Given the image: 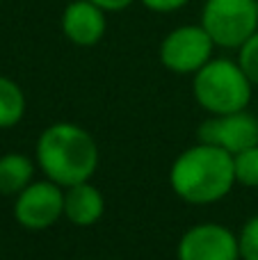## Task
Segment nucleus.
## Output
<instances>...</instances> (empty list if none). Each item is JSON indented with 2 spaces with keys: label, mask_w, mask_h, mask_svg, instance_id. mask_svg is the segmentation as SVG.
Instances as JSON below:
<instances>
[{
  "label": "nucleus",
  "mask_w": 258,
  "mask_h": 260,
  "mask_svg": "<svg viewBox=\"0 0 258 260\" xmlns=\"http://www.w3.org/2000/svg\"><path fill=\"white\" fill-rule=\"evenodd\" d=\"M172 189L187 203H215L231 192L236 183L233 155L213 144L199 142L183 151L169 171Z\"/></svg>",
  "instance_id": "nucleus-1"
},
{
  "label": "nucleus",
  "mask_w": 258,
  "mask_h": 260,
  "mask_svg": "<svg viewBox=\"0 0 258 260\" xmlns=\"http://www.w3.org/2000/svg\"><path fill=\"white\" fill-rule=\"evenodd\" d=\"M37 162L48 180L71 187L91 178L99 167V146L85 128L55 123L37 142Z\"/></svg>",
  "instance_id": "nucleus-2"
},
{
  "label": "nucleus",
  "mask_w": 258,
  "mask_h": 260,
  "mask_svg": "<svg viewBox=\"0 0 258 260\" xmlns=\"http://www.w3.org/2000/svg\"><path fill=\"white\" fill-rule=\"evenodd\" d=\"M251 80L242 67L231 59H210L195 73V99L210 114L247 110L251 101Z\"/></svg>",
  "instance_id": "nucleus-3"
},
{
  "label": "nucleus",
  "mask_w": 258,
  "mask_h": 260,
  "mask_svg": "<svg viewBox=\"0 0 258 260\" xmlns=\"http://www.w3.org/2000/svg\"><path fill=\"white\" fill-rule=\"evenodd\" d=\"M201 25L222 48H240L258 30L256 0H206Z\"/></svg>",
  "instance_id": "nucleus-4"
},
{
  "label": "nucleus",
  "mask_w": 258,
  "mask_h": 260,
  "mask_svg": "<svg viewBox=\"0 0 258 260\" xmlns=\"http://www.w3.org/2000/svg\"><path fill=\"white\" fill-rule=\"evenodd\" d=\"M215 41L204 25H183L172 30L160 44V62L174 73H197L210 62Z\"/></svg>",
  "instance_id": "nucleus-5"
},
{
  "label": "nucleus",
  "mask_w": 258,
  "mask_h": 260,
  "mask_svg": "<svg viewBox=\"0 0 258 260\" xmlns=\"http://www.w3.org/2000/svg\"><path fill=\"white\" fill-rule=\"evenodd\" d=\"M64 215V192L53 180L30 183L16 194L14 217L27 231H44Z\"/></svg>",
  "instance_id": "nucleus-6"
},
{
  "label": "nucleus",
  "mask_w": 258,
  "mask_h": 260,
  "mask_svg": "<svg viewBox=\"0 0 258 260\" xmlns=\"http://www.w3.org/2000/svg\"><path fill=\"white\" fill-rule=\"evenodd\" d=\"M199 142L213 144L231 155L258 144V119L247 110L229 114H215L199 126Z\"/></svg>",
  "instance_id": "nucleus-7"
},
{
  "label": "nucleus",
  "mask_w": 258,
  "mask_h": 260,
  "mask_svg": "<svg viewBox=\"0 0 258 260\" xmlns=\"http://www.w3.org/2000/svg\"><path fill=\"white\" fill-rule=\"evenodd\" d=\"M178 260H238V238L219 224H197L181 238Z\"/></svg>",
  "instance_id": "nucleus-8"
},
{
  "label": "nucleus",
  "mask_w": 258,
  "mask_h": 260,
  "mask_svg": "<svg viewBox=\"0 0 258 260\" xmlns=\"http://www.w3.org/2000/svg\"><path fill=\"white\" fill-rule=\"evenodd\" d=\"M105 9L89 0H73L62 14V30L76 46H94L105 35Z\"/></svg>",
  "instance_id": "nucleus-9"
},
{
  "label": "nucleus",
  "mask_w": 258,
  "mask_h": 260,
  "mask_svg": "<svg viewBox=\"0 0 258 260\" xmlns=\"http://www.w3.org/2000/svg\"><path fill=\"white\" fill-rule=\"evenodd\" d=\"M105 210L103 194L89 183H78L64 192V217L76 226H91L101 219Z\"/></svg>",
  "instance_id": "nucleus-10"
},
{
  "label": "nucleus",
  "mask_w": 258,
  "mask_h": 260,
  "mask_svg": "<svg viewBox=\"0 0 258 260\" xmlns=\"http://www.w3.org/2000/svg\"><path fill=\"white\" fill-rule=\"evenodd\" d=\"M35 165L30 157L21 153H7L0 157V194L12 197L18 194L32 183Z\"/></svg>",
  "instance_id": "nucleus-11"
},
{
  "label": "nucleus",
  "mask_w": 258,
  "mask_h": 260,
  "mask_svg": "<svg viewBox=\"0 0 258 260\" xmlns=\"http://www.w3.org/2000/svg\"><path fill=\"white\" fill-rule=\"evenodd\" d=\"M25 96L14 80L0 76V128H12L23 119Z\"/></svg>",
  "instance_id": "nucleus-12"
},
{
  "label": "nucleus",
  "mask_w": 258,
  "mask_h": 260,
  "mask_svg": "<svg viewBox=\"0 0 258 260\" xmlns=\"http://www.w3.org/2000/svg\"><path fill=\"white\" fill-rule=\"evenodd\" d=\"M233 171H236V183L258 187V144L233 155Z\"/></svg>",
  "instance_id": "nucleus-13"
},
{
  "label": "nucleus",
  "mask_w": 258,
  "mask_h": 260,
  "mask_svg": "<svg viewBox=\"0 0 258 260\" xmlns=\"http://www.w3.org/2000/svg\"><path fill=\"white\" fill-rule=\"evenodd\" d=\"M238 64H240L242 71L247 73V78L251 80V85L258 87V30L240 46Z\"/></svg>",
  "instance_id": "nucleus-14"
},
{
  "label": "nucleus",
  "mask_w": 258,
  "mask_h": 260,
  "mask_svg": "<svg viewBox=\"0 0 258 260\" xmlns=\"http://www.w3.org/2000/svg\"><path fill=\"white\" fill-rule=\"evenodd\" d=\"M238 247H240L242 260H258V215L251 217L240 231L238 238Z\"/></svg>",
  "instance_id": "nucleus-15"
},
{
  "label": "nucleus",
  "mask_w": 258,
  "mask_h": 260,
  "mask_svg": "<svg viewBox=\"0 0 258 260\" xmlns=\"http://www.w3.org/2000/svg\"><path fill=\"white\" fill-rule=\"evenodd\" d=\"M142 3L149 9H153V12H176V9H181L190 0H142Z\"/></svg>",
  "instance_id": "nucleus-16"
},
{
  "label": "nucleus",
  "mask_w": 258,
  "mask_h": 260,
  "mask_svg": "<svg viewBox=\"0 0 258 260\" xmlns=\"http://www.w3.org/2000/svg\"><path fill=\"white\" fill-rule=\"evenodd\" d=\"M89 3L99 5L105 12H121V9H126L128 5H133L135 0H89Z\"/></svg>",
  "instance_id": "nucleus-17"
},
{
  "label": "nucleus",
  "mask_w": 258,
  "mask_h": 260,
  "mask_svg": "<svg viewBox=\"0 0 258 260\" xmlns=\"http://www.w3.org/2000/svg\"><path fill=\"white\" fill-rule=\"evenodd\" d=\"M256 7H258V0H256Z\"/></svg>",
  "instance_id": "nucleus-18"
}]
</instances>
